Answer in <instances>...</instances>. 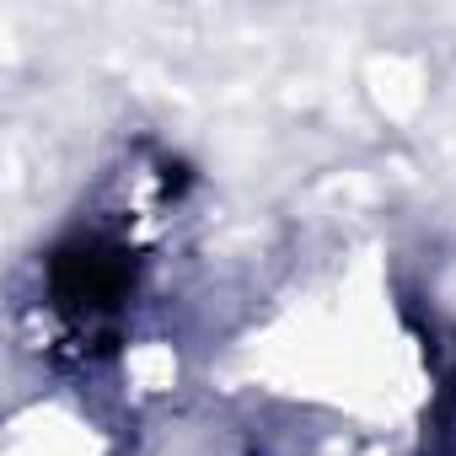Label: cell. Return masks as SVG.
I'll return each instance as SVG.
<instances>
[{
	"label": "cell",
	"mask_w": 456,
	"mask_h": 456,
	"mask_svg": "<svg viewBox=\"0 0 456 456\" xmlns=\"http://www.w3.org/2000/svg\"><path fill=\"white\" fill-rule=\"evenodd\" d=\"M129 280H134V264L108 237H76L70 248L54 253V269H49L54 306L65 312V322L76 333L108 328L113 312H118V301L129 296Z\"/></svg>",
	"instance_id": "cell-1"
}]
</instances>
